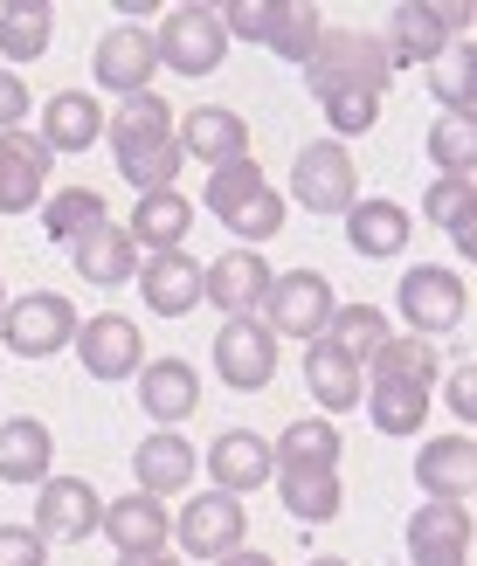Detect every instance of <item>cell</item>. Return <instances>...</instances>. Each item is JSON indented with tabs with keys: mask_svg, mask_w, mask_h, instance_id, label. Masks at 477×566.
Here are the masks:
<instances>
[{
	"mask_svg": "<svg viewBox=\"0 0 477 566\" xmlns=\"http://www.w3.org/2000/svg\"><path fill=\"white\" fill-rule=\"evenodd\" d=\"M49 180V146L35 132H0V214H35Z\"/></svg>",
	"mask_w": 477,
	"mask_h": 566,
	"instance_id": "obj_16",
	"label": "cell"
},
{
	"mask_svg": "<svg viewBox=\"0 0 477 566\" xmlns=\"http://www.w3.org/2000/svg\"><path fill=\"white\" fill-rule=\"evenodd\" d=\"M91 70L111 97H138V91H153V76H159V49H153V28H104L97 49H91Z\"/></svg>",
	"mask_w": 477,
	"mask_h": 566,
	"instance_id": "obj_8",
	"label": "cell"
},
{
	"mask_svg": "<svg viewBox=\"0 0 477 566\" xmlns=\"http://www.w3.org/2000/svg\"><path fill=\"white\" fill-rule=\"evenodd\" d=\"M104 138L111 146H132V138H174V104L138 91V97H118V111L104 118Z\"/></svg>",
	"mask_w": 477,
	"mask_h": 566,
	"instance_id": "obj_37",
	"label": "cell"
},
{
	"mask_svg": "<svg viewBox=\"0 0 477 566\" xmlns=\"http://www.w3.org/2000/svg\"><path fill=\"white\" fill-rule=\"evenodd\" d=\"M49 35H55L49 0H8V8H0V55H8V63H35V55H49Z\"/></svg>",
	"mask_w": 477,
	"mask_h": 566,
	"instance_id": "obj_33",
	"label": "cell"
},
{
	"mask_svg": "<svg viewBox=\"0 0 477 566\" xmlns=\"http://www.w3.org/2000/svg\"><path fill=\"white\" fill-rule=\"evenodd\" d=\"M0 311H8V291H0Z\"/></svg>",
	"mask_w": 477,
	"mask_h": 566,
	"instance_id": "obj_53",
	"label": "cell"
},
{
	"mask_svg": "<svg viewBox=\"0 0 477 566\" xmlns=\"http://www.w3.org/2000/svg\"><path fill=\"white\" fill-rule=\"evenodd\" d=\"M408 553L415 559H470V504L423 497V512L408 518Z\"/></svg>",
	"mask_w": 477,
	"mask_h": 566,
	"instance_id": "obj_24",
	"label": "cell"
},
{
	"mask_svg": "<svg viewBox=\"0 0 477 566\" xmlns=\"http://www.w3.org/2000/svg\"><path fill=\"white\" fill-rule=\"evenodd\" d=\"M221 229H229L242 249H257V242H270L277 229H284V193L277 187H263V193H249V201L236 208V214H221Z\"/></svg>",
	"mask_w": 477,
	"mask_h": 566,
	"instance_id": "obj_40",
	"label": "cell"
},
{
	"mask_svg": "<svg viewBox=\"0 0 477 566\" xmlns=\"http://www.w3.org/2000/svg\"><path fill=\"white\" fill-rule=\"evenodd\" d=\"M208 476H215V491H229V497L263 491L270 476H277L270 442H263L257 429H229V436H215V449H208Z\"/></svg>",
	"mask_w": 477,
	"mask_h": 566,
	"instance_id": "obj_20",
	"label": "cell"
},
{
	"mask_svg": "<svg viewBox=\"0 0 477 566\" xmlns=\"http://www.w3.org/2000/svg\"><path fill=\"white\" fill-rule=\"evenodd\" d=\"M104 518V497L83 484V476H42L35 484V539H55V546H76L91 539Z\"/></svg>",
	"mask_w": 477,
	"mask_h": 566,
	"instance_id": "obj_10",
	"label": "cell"
},
{
	"mask_svg": "<svg viewBox=\"0 0 477 566\" xmlns=\"http://www.w3.org/2000/svg\"><path fill=\"white\" fill-rule=\"evenodd\" d=\"M360 401H367V415H374L381 436H423L436 394H429V387H402V380H374Z\"/></svg>",
	"mask_w": 477,
	"mask_h": 566,
	"instance_id": "obj_32",
	"label": "cell"
},
{
	"mask_svg": "<svg viewBox=\"0 0 477 566\" xmlns=\"http://www.w3.org/2000/svg\"><path fill=\"white\" fill-rule=\"evenodd\" d=\"M270 291V263L257 249H229V256L201 263V304H215L221 318H257Z\"/></svg>",
	"mask_w": 477,
	"mask_h": 566,
	"instance_id": "obj_12",
	"label": "cell"
},
{
	"mask_svg": "<svg viewBox=\"0 0 477 566\" xmlns=\"http://www.w3.org/2000/svg\"><path fill=\"white\" fill-rule=\"evenodd\" d=\"M304 387H312V401L325 408V421L332 415H346V408H360V394H367V374L340 353V346H325V338H312L304 346Z\"/></svg>",
	"mask_w": 477,
	"mask_h": 566,
	"instance_id": "obj_25",
	"label": "cell"
},
{
	"mask_svg": "<svg viewBox=\"0 0 477 566\" xmlns=\"http://www.w3.org/2000/svg\"><path fill=\"white\" fill-rule=\"evenodd\" d=\"M387 83H395V55L367 28H325L312 63H304V91L312 97H332V91H381L387 97Z\"/></svg>",
	"mask_w": 477,
	"mask_h": 566,
	"instance_id": "obj_1",
	"label": "cell"
},
{
	"mask_svg": "<svg viewBox=\"0 0 477 566\" xmlns=\"http://www.w3.org/2000/svg\"><path fill=\"white\" fill-rule=\"evenodd\" d=\"M423 214L436 221V229H464V221H477V187H470V180H450V174H436L429 193H423Z\"/></svg>",
	"mask_w": 477,
	"mask_h": 566,
	"instance_id": "obj_45",
	"label": "cell"
},
{
	"mask_svg": "<svg viewBox=\"0 0 477 566\" xmlns=\"http://www.w3.org/2000/svg\"><path fill=\"white\" fill-rule=\"evenodd\" d=\"M76 304L63 291H28L14 297L8 311H0V346H8L14 359H55L76 338Z\"/></svg>",
	"mask_w": 477,
	"mask_h": 566,
	"instance_id": "obj_3",
	"label": "cell"
},
{
	"mask_svg": "<svg viewBox=\"0 0 477 566\" xmlns=\"http://www.w3.org/2000/svg\"><path fill=\"white\" fill-rule=\"evenodd\" d=\"M49 463H55V436H49V421H35V415L0 421V484H42Z\"/></svg>",
	"mask_w": 477,
	"mask_h": 566,
	"instance_id": "obj_27",
	"label": "cell"
},
{
	"mask_svg": "<svg viewBox=\"0 0 477 566\" xmlns=\"http://www.w3.org/2000/svg\"><path fill=\"white\" fill-rule=\"evenodd\" d=\"M340 449L346 442H340V429H332L325 415H304L270 442V463L277 470H340Z\"/></svg>",
	"mask_w": 477,
	"mask_h": 566,
	"instance_id": "obj_30",
	"label": "cell"
},
{
	"mask_svg": "<svg viewBox=\"0 0 477 566\" xmlns=\"http://www.w3.org/2000/svg\"><path fill=\"white\" fill-rule=\"evenodd\" d=\"M21 118H28V83L21 70H0V132H21Z\"/></svg>",
	"mask_w": 477,
	"mask_h": 566,
	"instance_id": "obj_47",
	"label": "cell"
},
{
	"mask_svg": "<svg viewBox=\"0 0 477 566\" xmlns=\"http://www.w3.org/2000/svg\"><path fill=\"white\" fill-rule=\"evenodd\" d=\"M174 146H180V159H201L215 174V166H229V159H249V125L221 104H201L174 125Z\"/></svg>",
	"mask_w": 477,
	"mask_h": 566,
	"instance_id": "obj_14",
	"label": "cell"
},
{
	"mask_svg": "<svg viewBox=\"0 0 477 566\" xmlns=\"http://www.w3.org/2000/svg\"><path fill=\"white\" fill-rule=\"evenodd\" d=\"M381 338H387L381 304H340V311H332V325H325V346H340L360 374H367V359L381 353Z\"/></svg>",
	"mask_w": 477,
	"mask_h": 566,
	"instance_id": "obj_35",
	"label": "cell"
},
{
	"mask_svg": "<svg viewBox=\"0 0 477 566\" xmlns=\"http://www.w3.org/2000/svg\"><path fill=\"white\" fill-rule=\"evenodd\" d=\"M429 159H436V174L470 180V166H477V118H470V111H436V125H429Z\"/></svg>",
	"mask_w": 477,
	"mask_h": 566,
	"instance_id": "obj_36",
	"label": "cell"
},
{
	"mask_svg": "<svg viewBox=\"0 0 477 566\" xmlns=\"http://www.w3.org/2000/svg\"><path fill=\"white\" fill-rule=\"evenodd\" d=\"M97 532H104V539L118 546V553H159L166 539H174V518H166V504H159V497L132 491V497H111V504H104Z\"/></svg>",
	"mask_w": 477,
	"mask_h": 566,
	"instance_id": "obj_21",
	"label": "cell"
},
{
	"mask_svg": "<svg viewBox=\"0 0 477 566\" xmlns=\"http://www.w3.org/2000/svg\"><path fill=\"white\" fill-rule=\"evenodd\" d=\"M367 374H374V380H402V387H429V394H436V374H443V366H436V346H429V338L387 332L381 353L367 359Z\"/></svg>",
	"mask_w": 477,
	"mask_h": 566,
	"instance_id": "obj_31",
	"label": "cell"
},
{
	"mask_svg": "<svg viewBox=\"0 0 477 566\" xmlns=\"http://www.w3.org/2000/svg\"><path fill=\"white\" fill-rule=\"evenodd\" d=\"M312 566H346V559H332V553H325V559H312Z\"/></svg>",
	"mask_w": 477,
	"mask_h": 566,
	"instance_id": "obj_52",
	"label": "cell"
},
{
	"mask_svg": "<svg viewBox=\"0 0 477 566\" xmlns=\"http://www.w3.org/2000/svg\"><path fill=\"white\" fill-rule=\"evenodd\" d=\"M443 49H450V35H443V21H436V0H402V8L387 14V55H395V70L402 63H436Z\"/></svg>",
	"mask_w": 477,
	"mask_h": 566,
	"instance_id": "obj_28",
	"label": "cell"
},
{
	"mask_svg": "<svg viewBox=\"0 0 477 566\" xmlns=\"http://www.w3.org/2000/svg\"><path fill=\"white\" fill-rule=\"evenodd\" d=\"M291 193H298V208H312V214H346L360 201L353 153L340 146V138H312V146L291 159Z\"/></svg>",
	"mask_w": 477,
	"mask_h": 566,
	"instance_id": "obj_6",
	"label": "cell"
},
{
	"mask_svg": "<svg viewBox=\"0 0 477 566\" xmlns=\"http://www.w3.org/2000/svg\"><path fill=\"white\" fill-rule=\"evenodd\" d=\"M132 380H138V408L153 415V429H174V421L201 408V374L187 359H146Z\"/></svg>",
	"mask_w": 477,
	"mask_h": 566,
	"instance_id": "obj_17",
	"label": "cell"
},
{
	"mask_svg": "<svg viewBox=\"0 0 477 566\" xmlns=\"http://www.w3.org/2000/svg\"><path fill=\"white\" fill-rule=\"evenodd\" d=\"M429 91L443 111H470V42H450L429 63Z\"/></svg>",
	"mask_w": 477,
	"mask_h": 566,
	"instance_id": "obj_44",
	"label": "cell"
},
{
	"mask_svg": "<svg viewBox=\"0 0 477 566\" xmlns=\"http://www.w3.org/2000/svg\"><path fill=\"white\" fill-rule=\"evenodd\" d=\"M174 539H180V553H194V559H221V553H236L242 539H249V512H242V497H229V491H201V497H187L180 504V518H174Z\"/></svg>",
	"mask_w": 477,
	"mask_h": 566,
	"instance_id": "obj_7",
	"label": "cell"
},
{
	"mask_svg": "<svg viewBox=\"0 0 477 566\" xmlns=\"http://www.w3.org/2000/svg\"><path fill=\"white\" fill-rule=\"evenodd\" d=\"M415 566H464V559H415Z\"/></svg>",
	"mask_w": 477,
	"mask_h": 566,
	"instance_id": "obj_51",
	"label": "cell"
},
{
	"mask_svg": "<svg viewBox=\"0 0 477 566\" xmlns=\"http://www.w3.org/2000/svg\"><path fill=\"white\" fill-rule=\"evenodd\" d=\"M138 297H146V311H159V318H187L194 304H201V263L187 256V249H166V256H138Z\"/></svg>",
	"mask_w": 477,
	"mask_h": 566,
	"instance_id": "obj_15",
	"label": "cell"
},
{
	"mask_svg": "<svg viewBox=\"0 0 477 566\" xmlns=\"http://www.w3.org/2000/svg\"><path fill=\"white\" fill-rule=\"evenodd\" d=\"M443 401H450V415H457V421H470V415H477V380H470V366H457V374L443 380Z\"/></svg>",
	"mask_w": 477,
	"mask_h": 566,
	"instance_id": "obj_48",
	"label": "cell"
},
{
	"mask_svg": "<svg viewBox=\"0 0 477 566\" xmlns=\"http://www.w3.org/2000/svg\"><path fill=\"white\" fill-rule=\"evenodd\" d=\"M111 153H118V174H125L138 193L174 187V180H180V166H187L174 138H132V146H111Z\"/></svg>",
	"mask_w": 477,
	"mask_h": 566,
	"instance_id": "obj_34",
	"label": "cell"
},
{
	"mask_svg": "<svg viewBox=\"0 0 477 566\" xmlns=\"http://www.w3.org/2000/svg\"><path fill=\"white\" fill-rule=\"evenodd\" d=\"M49 539H35V525H0V566H42Z\"/></svg>",
	"mask_w": 477,
	"mask_h": 566,
	"instance_id": "obj_46",
	"label": "cell"
},
{
	"mask_svg": "<svg viewBox=\"0 0 477 566\" xmlns=\"http://www.w3.org/2000/svg\"><path fill=\"white\" fill-rule=\"evenodd\" d=\"M415 484H423L429 497L464 504V497H470V484H477V442H470L464 429H457V436L423 442V449H415Z\"/></svg>",
	"mask_w": 477,
	"mask_h": 566,
	"instance_id": "obj_22",
	"label": "cell"
},
{
	"mask_svg": "<svg viewBox=\"0 0 477 566\" xmlns=\"http://www.w3.org/2000/svg\"><path fill=\"white\" fill-rule=\"evenodd\" d=\"M215 566H277V559H270V553H249V546H236V553H221Z\"/></svg>",
	"mask_w": 477,
	"mask_h": 566,
	"instance_id": "obj_50",
	"label": "cell"
},
{
	"mask_svg": "<svg viewBox=\"0 0 477 566\" xmlns=\"http://www.w3.org/2000/svg\"><path fill=\"white\" fill-rule=\"evenodd\" d=\"M35 138L49 146V159H55V153H91L97 138H104V104H97L91 91H55Z\"/></svg>",
	"mask_w": 477,
	"mask_h": 566,
	"instance_id": "obj_23",
	"label": "cell"
},
{
	"mask_svg": "<svg viewBox=\"0 0 477 566\" xmlns=\"http://www.w3.org/2000/svg\"><path fill=\"white\" fill-rule=\"evenodd\" d=\"M395 311H402V325L415 332V338H436L443 332H457L464 318H470V283H464V270H443V263H415L408 276H402V291H395Z\"/></svg>",
	"mask_w": 477,
	"mask_h": 566,
	"instance_id": "obj_2",
	"label": "cell"
},
{
	"mask_svg": "<svg viewBox=\"0 0 477 566\" xmlns=\"http://www.w3.org/2000/svg\"><path fill=\"white\" fill-rule=\"evenodd\" d=\"M277 497H284V512L298 525H332L346 504L340 470H277Z\"/></svg>",
	"mask_w": 477,
	"mask_h": 566,
	"instance_id": "obj_29",
	"label": "cell"
},
{
	"mask_svg": "<svg viewBox=\"0 0 477 566\" xmlns=\"http://www.w3.org/2000/svg\"><path fill=\"white\" fill-rule=\"evenodd\" d=\"M97 221H111L97 187H63V193H49V208H42L49 242H76L83 229H97Z\"/></svg>",
	"mask_w": 477,
	"mask_h": 566,
	"instance_id": "obj_38",
	"label": "cell"
},
{
	"mask_svg": "<svg viewBox=\"0 0 477 566\" xmlns=\"http://www.w3.org/2000/svg\"><path fill=\"white\" fill-rule=\"evenodd\" d=\"M319 111H325L332 138H360L381 125V91H332V97H319Z\"/></svg>",
	"mask_w": 477,
	"mask_h": 566,
	"instance_id": "obj_43",
	"label": "cell"
},
{
	"mask_svg": "<svg viewBox=\"0 0 477 566\" xmlns=\"http://www.w3.org/2000/svg\"><path fill=\"white\" fill-rule=\"evenodd\" d=\"M70 263H76L83 283L118 291V283L138 276V249H132V235H125V221H97V229H83V235L70 242Z\"/></svg>",
	"mask_w": 477,
	"mask_h": 566,
	"instance_id": "obj_18",
	"label": "cell"
},
{
	"mask_svg": "<svg viewBox=\"0 0 477 566\" xmlns=\"http://www.w3.org/2000/svg\"><path fill=\"white\" fill-rule=\"evenodd\" d=\"M332 311H340V297H332V283L319 270H284V276H270V291H263V332L312 346V338H325Z\"/></svg>",
	"mask_w": 477,
	"mask_h": 566,
	"instance_id": "obj_4",
	"label": "cell"
},
{
	"mask_svg": "<svg viewBox=\"0 0 477 566\" xmlns=\"http://www.w3.org/2000/svg\"><path fill=\"white\" fill-rule=\"evenodd\" d=\"M194 470H201V457H194V442L180 436V429H153L146 442L132 449V476H138V491L146 497H180L187 484H194Z\"/></svg>",
	"mask_w": 477,
	"mask_h": 566,
	"instance_id": "obj_13",
	"label": "cell"
},
{
	"mask_svg": "<svg viewBox=\"0 0 477 566\" xmlns=\"http://www.w3.org/2000/svg\"><path fill=\"white\" fill-rule=\"evenodd\" d=\"M263 187H270V180H263V166H257V159H229V166H215V174H208V208H215V221H221V214H236L249 193H263Z\"/></svg>",
	"mask_w": 477,
	"mask_h": 566,
	"instance_id": "obj_42",
	"label": "cell"
},
{
	"mask_svg": "<svg viewBox=\"0 0 477 566\" xmlns=\"http://www.w3.org/2000/svg\"><path fill=\"white\" fill-rule=\"evenodd\" d=\"M76 359H83V374L91 380H132L138 366H146V338H138V325L132 318H118V311H104V318H83L76 325Z\"/></svg>",
	"mask_w": 477,
	"mask_h": 566,
	"instance_id": "obj_9",
	"label": "cell"
},
{
	"mask_svg": "<svg viewBox=\"0 0 477 566\" xmlns=\"http://www.w3.org/2000/svg\"><path fill=\"white\" fill-rule=\"evenodd\" d=\"M153 49H159V63L174 76H215L221 63H229V35H221L215 8H201V0H180V8L159 21Z\"/></svg>",
	"mask_w": 477,
	"mask_h": 566,
	"instance_id": "obj_5",
	"label": "cell"
},
{
	"mask_svg": "<svg viewBox=\"0 0 477 566\" xmlns=\"http://www.w3.org/2000/svg\"><path fill=\"white\" fill-rule=\"evenodd\" d=\"M118 566H180V553H166V546L159 553H118Z\"/></svg>",
	"mask_w": 477,
	"mask_h": 566,
	"instance_id": "obj_49",
	"label": "cell"
},
{
	"mask_svg": "<svg viewBox=\"0 0 477 566\" xmlns=\"http://www.w3.org/2000/svg\"><path fill=\"white\" fill-rule=\"evenodd\" d=\"M408 235H415V221H408V208H395V201H353V208H346V242H353V256H367V263L402 256Z\"/></svg>",
	"mask_w": 477,
	"mask_h": 566,
	"instance_id": "obj_26",
	"label": "cell"
},
{
	"mask_svg": "<svg viewBox=\"0 0 477 566\" xmlns=\"http://www.w3.org/2000/svg\"><path fill=\"white\" fill-rule=\"evenodd\" d=\"M215 374L236 394H263L277 374V338L263 332V318H229L215 332Z\"/></svg>",
	"mask_w": 477,
	"mask_h": 566,
	"instance_id": "obj_11",
	"label": "cell"
},
{
	"mask_svg": "<svg viewBox=\"0 0 477 566\" xmlns=\"http://www.w3.org/2000/svg\"><path fill=\"white\" fill-rule=\"evenodd\" d=\"M325 35V14L312 8V0H284V21H277V35H270V55H284V63H312V49Z\"/></svg>",
	"mask_w": 477,
	"mask_h": 566,
	"instance_id": "obj_39",
	"label": "cell"
},
{
	"mask_svg": "<svg viewBox=\"0 0 477 566\" xmlns=\"http://www.w3.org/2000/svg\"><path fill=\"white\" fill-rule=\"evenodd\" d=\"M187 229H194V201H187L180 187L138 193V208H132V221H125V235H132L138 256H166V249H180Z\"/></svg>",
	"mask_w": 477,
	"mask_h": 566,
	"instance_id": "obj_19",
	"label": "cell"
},
{
	"mask_svg": "<svg viewBox=\"0 0 477 566\" xmlns=\"http://www.w3.org/2000/svg\"><path fill=\"white\" fill-rule=\"evenodd\" d=\"M215 21H221L229 42H263L270 49L277 21H284V0H229V8H215Z\"/></svg>",
	"mask_w": 477,
	"mask_h": 566,
	"instance_id": "obj_41",
	"label": "cell"
}]
</instances>
